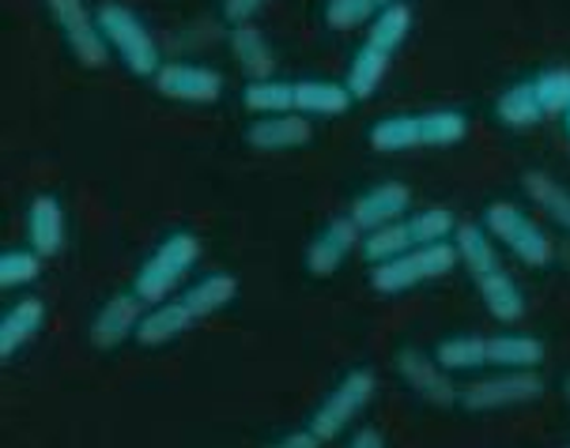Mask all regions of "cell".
Returning a JSON list of instances; mask_svg holds the SVG:
<instances>
[{
  "mask_svg": "<svg viewBox=\"0 0 570 448\" xmlns=\"http://www.w3.org/2000/svg\"><path fill=\"white\" fill-rule=\"evenodd\" d=\"M412 31V8L409 4H393V8H379V16L366 27V46L382 53H397L404 46V38Z\"/></svg>",
  "mask_w": 570,
  "mask_h": 448,
  "instance_id": "obj_28",
  "label": "cell"
},
{
  "mask_svg": "<svg viewBox=\"0 0 570 448\" xmlns=\"http://www.w3.org/2000/svg\"><path fill=\"white\" fill-rule=\"evenodd\" d=\"M409 249H415V241H412V233H409V222H390V227H379V230L363 233V246H360L363 260L371 268L390 265V260L404 257Z\"/></svg>",
  "mask_w": 570,
  "mask_h": 448,
  "instance_id": "obj_29",
  "label": "cell"
},
{
  "mask_svg": "<svg viewBox=\"0 0 570 448\" xmlns=\"http://www.w3.org/2000/svg\"><path fill=\"white\" fill-rule=\"evenodd\" d=\"M469 136V117L461 110H420L382 117L371 129L374 151H420V148H458Z\"/></svg>",
  "mask_w": 570,
  "mask_h": 448,
  "instance_id": "obj_1",
  "label": "cell"
},
{
  "mask_svg": "<svg viewBox=\"0 0 570 448\" xmlns=\"http://www.w3.org/2000/svg\"><path fill=\"white\" fill-rule=\"evenodd\" d=\"M567 129H570V110H567Z\"/></svg>",
  "mask_w": 570,
  "mask_h": 448,
  "instance_id": "obj_40",
  "label": "cell"
},
{
  "mask_svg": "<svg viewBox=\"0 0 570 448\" xmlns=\"http://www.w3.org/2000/svg\"><path fill=\"white\" fill-rule=\"evenodd\" d=\"M374 388H379V377H374L371 369H352V374L341 377L333 392L317 404V411L311 415V426H306V430H311L322 445L336 441V437L366 411V404L374 399Z\"/></svg>",
  "mask_w": 570,
  "mask_h": 448,
  "instance_id": "obj_6",
  "label": "cell"
},
{
  "mask_svg": "<svg viewBox=\"0 0 570 448\" xmlns=\"http://www.w3.org/2000/svg\"><path fill=\"white\" fill-rule=\"evenodd\" d=\"M521 189H525V197L533 200L556 227H563L570 233V189L567 185H559L552 173H544V170H525L521 173Z\"/></svg>",
  "mask_w": 570,
  "mask_h": 448,
  "instance_id": "obj_23",
  "label": "cell"
},
{
  "mask_svg": "<svg viewBox=\"0 0 570 448\" xmlns=\"http://www.w3.org/2000/svg\"><path fill=\"white\" fill-rule=\"evenodd\" d=\"M268 0H224V19L230 27H238V23H254V16L265 8Z\"/></svg>",
  "mask_w": 570,
  "mask_h": 448,
  "instance_id": "obj_35",
  "label": "cell"
},
{
  "mask_svg": "<svg viewBox=\"0 0 570 448\" xmlns=\"http://www.w3.org/2000/svg\"><path fill=\"white\" fill-rule=\"evenodd\" d=\"M193 325H197V317L189 313V306L181 298L159 301V306H148V313H144V325H140V332H137V344L140 347L174 344V339L186 336Z\"/></svg>",
  "mask_w": 570,
  "mask_h": 448,
  "instance_id": "obj_17",
  "label": "cell"
},
{
  "mask_svg": "<svg viewBox=\"0 0 570 448\" xmlns=\"http://www.w3.org/2000/svg\"><path fill=\"white\" fill-rule=\"evenodd\" d=\"M268 448H322V441H317L311 430H295V434H284L276 445H268Z\"/></svg>",
  "mask_w": 570,
  "mask_h": 448,
  "instance_id": "obj_36",
  "label": "cell"
},
{
  "mask_svg": "<svg viewBox=\"0 0 570 448\" xmlns=\"http://www.w3.org/2000/svg\"><path fill=\"white\" fill-rule=\"evenodd\" d=\"M563 396H567V404H570V377H567V381H563Z\"/></svg>",
  "mask_w": 570,
  "mask_h": 448,
  "instance_id": "obj_39",
  "label": "cell"
},
{
  "mask_svg": "<svg viewBox=\"0 0 570 448\" xmlns=\"http://www.w3.org/2000/svg\"><path fill=\"white\" fill-rule=\"evenodd\" d=\"M27 241L38 257H57L65 249V208L50 192L35 197L27 208Z\"/></svg>",
  "mask_w": 570,
  "mask_h": 448,
  "instance_id": "obj_15",
  "label": "cell"
},
{
  "mask_svg": "<svg viewBox=\"0 0 570 448\" xmlns=\"http://www.w3.org/2000/svg\"><path fill=\"white\" fill-rule=\"evenodd\" d=\"M197 265H200V241L189 230H178L170 238H163L156 252L137 268L132 290L144 298V306H159V301H170V295L189 279V271Z\"/></svg>",
  "mask_w": 570,
  "mask_h": 448,
  "instance_id": "obj_3",
  "label": "cell"
},
{
  "mask_svg": "<svg viewBox=\"0 0 570 448\" xmlns=\"http://www.w3.org/2000/svg\"><path fill=\"white\" fill-rule=\"evenodd\" d=\"M355 246H363V230L355 227L352 219L341 216L333 222H325L322 230L314 233V241L306 246V268L317 279H328L344 268V260L352 257Z\"/></svg>",
  "mask_w": 570,
  "mask_h": 448,
  "instance_id": "obj_13",
  "label": "cell"
},
{
  "mask_svg": "<svg viewBox=\"0 0 570 448\" xmlns=\"http://www.w3.org/2000/svg\"><path fill=\"white\" fill-rule=\"evenodd\" d=\"M409 233L415 246H450L453 233H458V216L450 208H423V211H412L409 219Z\"/></svg>",
  "mask_w": 570,
  "mask_h": 448,
  "instance_id": "obj_31",
  "label": "cell"
},
{
  "mask_svg": "<svg viewBox=\"0 0 570 448\" xmlns=\"http://www.w3.org/2000/svg\"><path fill=\"white\" fill-rule=\"evenodd\" d=\"M442 369L450 374H465V369H484L488 366V336H450L434 347Z\"/></svg>",
  "mask_w": 570,
  "mask_h": 448,
  "instance_id": "obj_30",
  "label": "cell"
},
{
  "mask_svg": "<svg viewBox=\"0 0 570 448\" xmlns=\"http://www.w3.org/2000/svg\"><path fill=\"white\" fill-rule=\"evenodd\" d=\"M390 61H393L390 53L374 50V46H366V42L355 50L352 64H347V80H344V87L352 91L355 102H366V99H374V94H379L385 72H390Z\"/></svg>",
  "mask_w": 570,
  "mask_h": 448,
  "instance_id": "obj_24",
  "label": "cell"
},
{
  "mask_svg": "<svg viewBox=\"0 0 570 448\" xmlns=\"http://www.w3.org/2000/svg\"><path fill=\"white\" fill-rule=\"evenodd\" d=\"M476 290H480L484 309L499 325H518V320L525 317V295H521V287L502 268L491 271L484 279H476Z\"/></svg>",
  "mask_w": 570,
  "mask_h": 448,
  "instance_id": "obj_22",
  "label": "cell"
},
{
  "mask_svg": "<svg viewBox=\"0 0 570 448\" xmlns=\"http://www.w3.org/2000/svg\"><path fill=\"white\" fill-rule=\"evenodd\" d=\"M46 325V306L38 298H19L4 317H0V358H12L16 350H23L31 339L42 332Z\"/></svg>",
  "mask_w": 570,
  "mask_h": 448,
  "instance_id": "obj_19",
  "label": "cell"
},
{
  "mask_svg": "<svg viewBox=\"0 0 570 448\" xmlns=\"http://www.w3.org/2000/svg\"><path fill=\"white\" fill-rule=\"evenodd\" d=\"M99 27H102V38H106V46H110V53L118 57L132 76H151V80H156V72L167 61H163L151 27L144 23L129 4L106 0L99 8Z\"/></svg>",
  "mask_w": 570,
  "mask_h": 448,
  "instance_id": "obj_2",
  "label": "cell"
},
{
  "mask_svg": "<svg viewBox=\"0 0 570 448\" xmlns=\"http://www.w3.org/2000/svg\"><path fill=\"white\" fill-rule=\"evenodd\" d=\"M412 216V189L401 181H382L374 189L360 192L347 208V219L355 222L363 233L390 227V222H404Z\"/></svg>",
  "mask_w": 570,
  "mask_h": 448,
  "instance_id": "obj_10",
  "label": "cell"
},
{
  "mask_svg": "<svg viewBox=\"0 0 570 448\" xmlns=\"http://www.w3.org/2000/svg\"><path fill=\"white\" fill-rule=\"evenodd\" d=\"M484 227L510 257H518L525 268H548L556 260V241L548 238L537 219H529L514 200H495L484 208Z\"/></svg>",
  "mask_w": 570,
  "mask_h": 448,
  "instance_id": "obj_4",
  "label": "cell"
},
{
  "mask_svg": "<svg viewBox=\"0 0 570 448\" xmlns=\"http://www.w3.org/2000/svg\"><path fill=\"white\" fill-rule=\"evenodd\" d=\"M495 117H499V125H507V129H533V125L544 121L533 80L507 87V91L495 99Z\"/></svg>",
  "mask_w": 570,
  "mask_h": 448,
  "instance_id": "obj_26",
  "label": "cell"
},
{
  "mask_svg": "<svg viewBox=\"0 0 570 448\" xmlns=\"http://www.w3.org/2000/svg\"><path fill=\"white\" fill-rule=\"evenodd\" d=\"M563 448H570V445H563Z\"/></svg>",
  "mask_w": 570,
  "mask_h": 448,
  "instance_id": "obj_41",
  "label": "cell"
},
{
  "mask_svg": "<svg viewBox=\"0 0 570 448\" xmlns=\"http://www.w3.org/2000/svg\"><path fill=\"white\" fill-rule=\"evenodd\" d=\"M379 16L374 0H325V27L333 31H355V27H371V19Z\"/></svg>",
  "mask_w": 570,
  "mask_h": 448,
  "instance_id": "obj_34",
  "label": "cell"
},
{
  "mask_svg": "<svg viewBox=\"0 0 570 448\" xmlns=\"http://www.w3.org/2000/svg\"><path fill=\"white\" fill-rule=\"evenodd\" d=\"M540 362H544V344L540 339L518 332L488 336V366L510 369V374H537Z\"/></svg>",
  "mask_w": 570,
  "mask_h": 448,
  "instance_id": "obj_20",
  "label": "cell"
},
{
  "mask_svg": "<svg viewBox=\"0 0 570 448\" xmlns=\"http://www.w3.org/2000/svg\"><path fill=\"white\" fill-rule=\"evenodd\" d=\"M379 8H393V4H404V0H374Z\"/></svg>",
  "mask_w": 570,
  "mask_h": 448,
  "instance_id": "obj_38",
  "label": "cell"
},
{
  "mask_svg": "<svg viewBox=\"0 0 570 448\" xmlns=\"http://www.w3.org/2000/svg\"><path fill=\"white\" fill-rule=\"evenodd\" d=\"M144 313H148V306H144V298L137 290H121V295L106 298L102 309L91 320V344L99 350H114V347H121L125 339H137Z\"/></svg>",
  "mask_w": 570,
  "mask_h": 448,
  "instance_id": "obj_11",
  "label": "cell"
},
{
  "mask_svg": "<svg viewBox=\"0 0 570 448\" xmlns=\"http://www.w3.org/2000/svg\"><path fill=\"white\" fill-rule=\"evenodd\" d=\"M533 87L544 117H559L570 110V68H544L533 80Z\"/></svg>",
  "mask_w": 570,
  "mask_h": 448,
  "instance_id": "obj_32",
  "label": "cell"
},
{
  "mask_svg": "<svg viewBox=\"0 0 570 448\" xmlns=\"http://www.w3.org/2000/svg\"><path fill=\"white\" fill-rule=\"evenodd\" d=\"M453 249H458L461 268L469 271L472 282L502 268L499 265V246H495V238L488 233L484 222H480V227H476V222H461L458 233H453Z\"/></svg>",
  "mask_w": 570,
  "mask_h": 448,
  "instance_id": "obj_18",
  "label": "cell"
},
{
  "mask_svg": "<svg viewBox=\"0 0 570 448\" xmlns=\"http://www.w3.org/2000/svg\"><path fill=\"white\" fill-rule=\"evenodd\" d=\"M544 392L540 374H510V369H495L491 377H480L461 388V407L472 415H488V411H507V407L533 404Z\"/></svg>",
  "mask_w": 570,
  "mask_h": 448,
  "instance_id": "obj_8",
  "label": "cell"
},
{
  "mask_svg": "<svg viewBox=\"0 0 570 448\" xmlns=\"http://www.w3.org/2000/svg\"><path fill=\"white\" fill-rule=\"evenodd\" d=\"M243 106L257 117L295 113V83L292 80H249L243 91Z\"/></svg>",
  "mask_w": 570,
  "mask_h": 448,
  "instance_id": "obj_27",
  "label": "cell"
},
{
  "mask_svg": "<svg viewBox=\"0 0 570 448\" xmlns=\"http://www.w3.org/2000/svg\"><path fill=\"white\" fill-rule=\"evenodd\" d=\"M156 91L170 102L212 106V102L224 99V76H219L212 64L167 61L156 72Z\"/></svg>",
  "mask_w": 570,
  "mask_h": 448,
  "instance_id": "obj_9",
  "label": "cell"
},
{
  "mask_svg": "<svg viewBox=\"0 0 570 448\" xmlns=\"http://www.w3.org/2000/svg\"><path fill=\"white\" fill-rule=\"evenodd\" d=\"M235 298H238V279L227 276V271H216V276L197 279L186 295H181V301H186L189 313L197 320H205L212 313H219V309H227Z\"/></svg>",
  "mask_w": 570,
  "mask_h": 448,
  "instance_id": "obj_25",
  "label": "cell"
},
{
  "mask_svg": "<svg viewBox=\"0 0 570 448\" xmlns=\"http://www.w3.org/2000/svg\"><path fill=\"white\" fill-rule=\"evenodd\" d=\"M355 106L352 91L333 80H298L295 83V113L303 117H344Z\"/></svg>",
  "mask_w": 570,
  "mask_h": 448,
  "instance_id": "obj_21",
  "label": "cell"
},
{
  "mask_svg": "<svg viewBox=\"0 0 570 448\" xmlns=\"http://www.w3.org/2000/svg\"><path fill=\"white\" fill-rule=\"evenodd\" d=\"M311 140H314L311 117H303V113L257 117L246 129V143L257 151H295V148H306Z\"/></svg>",
  "mask_w": 570,
  "mask_h": 448,
  "instance_id": "obj_14",
  "label": "cell"
},
{
  "mask_svg": "<svg viewBox=\"0 0 570 448\" xmlns=\"http://www.w3.org/2000/svg\"><path fill=\"white\" fill-rule=\"evenodd\" d=\"M347 448H385V437H382V430H374V426H360Z\"/></svg>",
  "mask_w": 570,
  "mask_h": 448,
  "instance_id": "obj_37",
  "label": "cell"
},
{
  "mask_svg": "<svg viewBox=\"0 0 570 448\" xmlns=\"http://www.w3.org/2000/svg\"><path fill=\"white\" fill-rule=\"evenodd\" d=\"M227 46H230V57H235V64L243 68L249 80H273L276 53H273V42H268L261 27H254V23L230 27Z\"/></svg>",
  "mask_w": 570,
  "mask_h": 448,
  "instance_id": "obj_16",
  "label": "cell"
},
{
  "mask_svg": "<svg viewBox=\"0 0 570 448\" xmlns=\"http://www.w3.org/2000/svg\"><path fill=\"white\" fill-rule=\"evenodd\" d=\"M458 249L450 246H415L409 249L404 257L390 260V265H379L371 268V287L379 290L382 298H393V295H404V290H415L431 279H442L458 268Z\"/></svg>",
  "mask_w": 570,
  "mask_h": 448,
  "instance_id": "obj_5",
  "label": "cell"
},
{
  "mask_svg": "<svg viewBox=\"0 0 570 448\" xmlns=\"http://www.w3.org/2000/svg\"><path fill=\"white\" fill-rule=\"evenodd\" d=\"M42 260L38 252L27 246V249H8L4 257H0V287L4 290H19L27 287V282H35L42 276Z\"/></svg>",
  "mask_w": 570,
  "mask_h": 448,
  "instance_id": "obj_33",
  "label": "cell"
},
{
  "mask_svg": "<svg viewBox=\"0 0 570 448\" xmlns=\"http://www.w3.org/2000/svg\"><path fill=\"white\" fill-rule=\"evenodd\" d=\"M397 374H401V381L423 399V404H431V407L461 404L458 385L450 381V369H442L434 355H423V350H401Z\"/></svg>",
  "mask_w": 570,
  "mask_h": 448,
  "instance_id": "obj_12",
  "label": "cell"
},
{
  "mask_svg": "<svg viewBox=\"0 0 570 448\" xmlns=\"http://www.w3.org/2000/svg\"><path fill=\"white\" fill-rule=\"evenodd\" d=\"M50 8L53 23L61 27L65 42H69L72 57L80 61L83 68H102L110 61V46L102 38V27H99V12L87 8V0H46Z\"/></svg>",
  "mask_w": 570,
  "mask_h": 448,
  "instance_id": "obj_7",
  "label": "cell"
}]
</instances>
